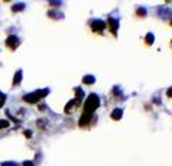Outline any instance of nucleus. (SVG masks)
<instances>
[{
    "instance_id": "nucleus-10",
    "label": "nucleus",
    "mask_w": 172,
    "mask_h": 166,
    "mask_svg": "<svg viewBox=\"0 0 172 166\" xmlns=\"http://www.w3.org/2000/svg\"><path fill=\"white\" fill-rule=\"evenodd\" d=\"M154 41H155L154 35L152 33H148L147 35L145 36V42H146V43L149 44V45H152L154 43Z\"/></svg>"
},
{
    "instance_id": "nucleus-13",
    "label": "nucleus",
    "mask_w": 172,
    "mask_h": 166,
    "mask_svg": "<svg viewBox=\"0 0 172 166\" xmlns=\"http://www.w3.org/2000/svg\"><path fill=\"white\" fill-rule=\"evenodd\" d=\"M76 106V102H75V100H71L67 105H66V108H65V110H66V112H67V113H69L71 110H72V108L74 107V106Z\"/></svg>"
},
{
    "instance_id": "nucleus-19",
    "label": "nucleus",
    "mask_w": 172,
    "mask_h": 166,
    "mask_svg": "<svg viewBox=\"0 0 172 166\" xmlns=\"http://www.w3.org/2000/svg\"><path fill=\"white\" fill-rule=\"evenodd\" d=\"M23 166H34V165H33V163L30 162V161H25V162H24Z\"/></svg>"
},
{
    "instance_id": "nucleus-4",
    "label": "nucleus",
    "mask_w": 172,
    "mask_h": 166,
    "mask_svg": "<svg viewBox=\"0 0 172 166\" xmlns=\"http://www.w3.org/2000/svg\"><path fill=\"white\" fill-rule=\"evenodd\" d=\"M6 45L8 46L10 49L15 50L19 46V39L15 35H9L8 39L6 40Z\"/></svg>"
},
{
    "instance_id": "nucleus-20",
    "label": "nucleus",
    "mask_w": 172,
    "mask_h": 166,
    "mask_svg": "<svg viewBox=\"0 0 172 166\" xmlns=\"http://www.w3.org/2000/svg\"><path fill=\"white\" fill-rule=\"evenodd\" d=\"M171 88H170L168 91H167V95L169 96V97H171Z\"/></svg>"
},
{
    "instance_id": "nucleus-18",
    "label": "nucleus",
    "mask_w": 172,
    "mask_h": 166,
    "mask_svg": "<svg viewBox=\"0 0 172 166\" xmlns=\"http://www.w3.org/2000/svg\"><path fill=\"white\" fill-rule=\"evenodd\" d=\"M24 134L25 135V137H27V138H29L31 135H32V133H31V131H29V130H27V131H25V133H24Z\"/></svg>"
},
{
    "instance_id": "nucleus-5",
    "label": "nucleus",
    "mask_w": 172,
    "mask_h": 166,
    "mask_svg": "<svg viewBox=\"0 0 172 166\" xmlns=\"http://www.w3.org/2000/svg\"><path fill=\"white\" fill-rule=\"evenodd\" d=\"M92 116V114H89V113H86V112H83V114L82 115L81 119L79 121V126L80 127L86 126L90 122V121H91Z\"/></svg>"
},
{
    "instance_id": "nucleus-8",
    "label": "nucleus",
    "mask_w": 172,
    "mask_h": 166,
    "mask_svg": "<svg viewBox=\"0 0 172 166\" xmlns=\"http://www.w3.org/2000/svg\"><path fill=\"white\" fill-rule=\"evenodd\" d=\"M122 116H123V110H121L119 108L115 109L112 112V114H111V117L114 120H116V121L120 120L122 118Z\"/></svg>"
},
{
    "instance_id": "nucleus-12",
    "label": "nucleus",
    "mask_w": 172,
    "mask_h": 166,
    "mask_svg": "<svg viewBox=\"0 0 172 166\" xmlns=\"http://www.w3.org/2000/svg\"><path fill=\"white\" fill-rule=\"evenodd\" d=\"M25 4L22 3H16L15 4L13 7H12V10L15 11V12H17V11H22L24 9H25Z\"/></svg>"
},
{
    "instance_id": "nucleus-1",
    "label": "nucleus",
    "mask_w": 172,
    "mask_h": 166,
    "mask_svg": "<svg viewBox=\"0 0 172 166\" xmlns=\"http://www.w3.org/2000/svg\"><path fill=\"white\" fill-rule=\"evenodd\" d=\"M100 105V100L96 94H92L88 96L84 106V112L92 114Z\"/></svg>"
},
{
    "instance_id": "nucleus-6",
    "label": "nucleus",
    "mask_w": 172,
    "mask_h": 166,
    "mask_svg": "<svg viewBox=\"0 0 172 166\" xmlns=\"http://www.w3.org/2000/svg\"><path fill=\"white\" fill-rule=\"evenodd\" d=\"M108 24L110 26V31L116 35H117V30L118 28V21L114 18H109L108 19Z\"/></svg>"
},
{
    "instance_id": "nucleus-14",
    "label": "nucleus",
    "mask_w": 172,
    "mask_h": 166,
    "mask_svg": "<svg viewBox=\"0 0 172 166\" xmlns=\"http://www.w3.org/2000/svg\"><path fill=\"white\" fill-rule=\"evenodd\" d=\"M9 126V122L6 120H0V129L6 128Z\"/></svg>"
},
{
    "instance_id": "nucleus-11",
    "label": "nucleus",
    "mask_w": 172,
    "mask_h": 166,
    "mask_svg": "<svg viewBox=\"0 0 172 166\" xmlns=\"http://www.w3.org/2000/svg\"><path fill=\"white\" fill-rule=\"evenodd\" d=\"M21 79H22V72H21V70H19V71H18L15 74V78H14V83L13 84H19L20 83Z\"/></svg>"
},
{
    "instance_id": "nucleus-16",
    "label": "nucleus",
    "mask_w": 172,
    "mask_h": 166,
    "mask_svg": "<svg viewBox=\"0 0 172 166\" xmlns=\"http://www.w3.org/2000/svg\"><path fill=\"white\" fill-rule=\"evenodd\" d=\"M137 14L139 15V16H144V15H146L147 12H146V9H143V8H139V9H138V10H137Z\"/></svg>"
},
{
    "instance_id": "nucleus-17",
    "label": "nucleus",
    "mask_w": 172,
    "mask_h": 166,
    "mask_svg": "<svg viewBox=\"0 0 172 166\" xmlns=\"http://www.w3.org/2000/svg\"><path fill=\"white\" fill-rule=\"evenodd\" d=\"M1 166H18V165L15 162H4Z\"/></svg>"
},
{
    "instance_id": "nucleus-2",
    "label": "nucleus",
    "mask_w": 172,
    "mask_h": 166,
    "mask_svg": "<svg viewBox=\"0 0 172 166\" xmlns=\"http://www.w3.org/2000/svg\"><path fill=\"white\" fill-rule=\"evenodd\" d=\"M48 94H49V90L48 89L36 90L34 93H30V94H26L25 96H24V100H25L28 103L34 104V103L38 102L42 97H45Z\"/></svg>"
},
{
    "instance_id": "nucleus-7",
    "label": "nucleus",
    "mask_w": 172,
    "mask_h": 166,
    "mask_svg": "<svg viewBox=\"0 0 172 166\" xmlns=\"http://www.w3.org/2000/svg\"><path fill=\"white\" fill-rule=\"evenodd\" d=\"M84 92L83 90L81 89V88H78L76 91V98L74 99L75 102H76V106H79V105L81 104L82 99L84 98Z\"/></svg>"
},
{
    "instance_id": "nucleus-9",
    "label": "nucleus",
    "mask_w": 172,
    "mask_h": 166,
    "mask_svg": "<svg viewBox=\"0 0 172 166\" xmlns=\"http://www.w3.org/2000/svg\"><path fill=\"white\" fill-rule=\"evenodd\" d=\"M82 82L86 84H92L95 83V78L92 75H86L83 78Z\"/></svg>"
},
{
    "instance_id": "nucleus-3",
    "label": "nucleus",
    "mask_w": 172,
    "mask_h": 166,
    "mask_svg": "<svg viewBox=\"0 0 172 166\" xmlns=\"http://www.w3.org/2000/svg\"><path fill=\"white\" fill-rule=\"evenodd\" d=\"M105 23L102 21V20H100V19H97V20H94L92 23V29L94 32H101L102 30H104L105 28Z\"/></svg>"
},
{
    "instance_id": "nucleus-15",
    "label": "nucleus",
    "mask_w": 172,
    "mask_h": 166,
    "mask_svg": "<svg viewBox=\"0 0 172 166\" xmlns=\"http://www.w3.org/2000/svg\"><path fill=\"white\" fill-rule=\"evenodd\" d=\"M5 100H6V95L3 94L2 92H0V108L4 105Z\"/></svg>"
}]
</instances>
